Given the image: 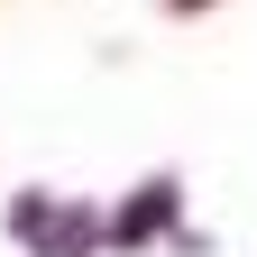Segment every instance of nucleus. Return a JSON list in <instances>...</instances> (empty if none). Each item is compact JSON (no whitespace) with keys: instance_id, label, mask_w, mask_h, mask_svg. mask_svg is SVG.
Returning a JSON list of instances; mask_svg holds the SVG:
<instances>
[{"instance_id":"obj_1","label":"nucleus","mask_w":257,"mask_h":257,"mask_svg":"<svg viewBox=\"0 0 257 257\" xmlns=\"http://www.w3.org/2000/svg\"><path fill=\"white\" fill-rule=\"evenodd\" d=\"M10 239L28 257H92V211L83 202H46V193H28V202H10Z\"/></svg>"},{"instance_id":"obj_2","label":"nucleus","mask_w":257,"mask_h":257,"mask_svg":"<svg viewBox=\"0 0 257 257\" xmlns=\"http://www.w3.org/2000/svg\"><path fill=\"white\" fill-rule=\"evenodd\" d=\"M166 220H175V175H156V184H138V202L110 220V248H147Z\"/></svg>"},{"instance_id":"obj_3","label":"nucleus","mask_w":257,"mask_h":257,"mask_svg":"<svg viewBox=\"0 0 257 257\" xmlns=\"http://www.w3.org/2000/svg\"><path fill=\"white\" fill-rule=\"evenodd\" d=\"M166 10H175V19H202V10H211V0H166Z\"/></svg>"}]
</instances>
